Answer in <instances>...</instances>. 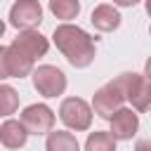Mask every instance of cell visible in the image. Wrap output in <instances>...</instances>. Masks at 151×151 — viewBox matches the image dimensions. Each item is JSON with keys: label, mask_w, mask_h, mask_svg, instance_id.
I'll list each match as a JSON object with an SVG mask.
<instances>
[{"label": "cell", "mask_w": 151, "mask_h": 151, "mask_svg": "<svg viewBox=\"0 0 151 151\" xmlns=\"http://www.w3.org/2000/svg\"><path fill=\"white\" fill-rule=\"evenodd\" d=\"M123 104H125V94H123L120 85H118L116 80H111V83L101 85V87L94 92V97H92V106H90V109H92L99 118L109 120L118 109H123Z\"/></svg>", "instance_id": "obj_5"}, {"label": "cell", "mask_w": 151, "mask_h": 151, "mask_svg": "<svg viewBox=\"0 0 151 151\" xmlns=\"http://www.w3.org/2000/svg\"><path fill=\"white\" fill-rule=\"evenodd\" d=\"M9 47L17 50L19 54L28 57L31 61H35V59H40V57L47 54L50 42H47V38H45L42 33H38V31H21V33L12 40Z\"/></svg>", "instance_id": "obj_8"}, {"label": "cell", "mask_w": 151, "mask_h": 151, "mask_svg": "<svg viewBox=\"0 0 151 151\" xmlns=\"http://www.w3.org/2000/svg\"><path fill=\"white\" fill-rule=\"evenodd\" d=\"M9 78V71H7V47L0 45V80Z\"/></svg>", "instance_id": "obj_17"}, {"label": "cell", "mask_w": 151, "mask_h": 151, "mask_svg": "<svg viewBox=\"0 0 151 151\" xmlns=\"http://www.w3.org/2000/svg\"><path fill=\"white\" fill-rule=\"evenodd\" d=\"M90 21H92V26L97 28V31H101V33H111V31H116L118 26H120V12L113 7V5H97L94 9H92V17H90Z\"/></svg>", "instance_id": "obj_10"}, {"label": "cell", "mask_w": 151, "mask_h": 151, "mask_svg": "<svg viewBox=\"0 0 151 151\" xmlns=\"http://www.w3.org/2000/svg\"><path fill=\"white\" fill-rule=\"evenodd\" d=\"M2 35H5V21L0 19V38H2Z\"/></svg>", "instance_id": "obj_20"}, {"label": "cell", "mask_w": 151, "mask_h": 151, "mask_svg": "<svg viewBox=\"0 0 151 151\" xmlns=\"http://www.w3.org/2000/svg\"><path fill=\"white\" fill-rule=\"evenodd\" d=\"M42 21V7L38 0H17L9 7V24L19 31H33Z\"/></svg>", "instance_id": "obj_7"}, {"label": "cell", "mask_w": 151, "mask_h": 151, "mask_svg": "<svg viewBox=\"0 0 151 151\" xmlns=\"http://www.w3.org/2000/svg\"><path fill=\"white\" fill-rule=\"evenodd\" d=\"M111 137L113 139H132L139 130V116L132 111V109H118L111 118Z\"/></svg>", "instance_id": "obj_9"}, {"label": "cell", "mask_w": 151, "mask_h": 151, "mask_svg": "<svg viewBox=\"0 0 151 151\" xmlns=\"http://www.w3.org/2000/svg\"><path fill=\"white\" fill-rule=\"evenodd\" d=\"M31 76H33V87L38 90V94H42V97H47V99H50V97H59V94H64V90H66V76H64V71L57 68V66L42 64V66H38V68H33Z\"/></svg>", "instance_id": "obj_4"}, {"label": "cell", "mask_w": 151, "mask_h": 151, "mask_svg": "<svg viewBox=\"0 0 151 151\" xmlns=\"http://www.w3.org/2000/svg\"><path fill=\"white\" fill-rule=\"evenodd\" d=\"M57 50L66 57V61L76 68H87L94 61V40L90 38L87 31L73 24H61L54 28L52 35Z\"/></svg>", "instance_id": "obj_1"}, {"label": "cell", "mask_w": 151, "mask_h": 151, "mask_svg": "<svg viewBox=\"0 0 151 151\" xmlns=\"http://www.w3.org/2000/svg\"><path fill=\"white\" fill-rule=\"evenodd\" d=\"M116 5H120V7H132V5H137V2H142V0H113Z\"/></svg>", "instance_id": "obj_19"}, {"label": "cell", "mask_w": 151, "mask_h": 151, "mask_svg": "<svg viewBox=\"0 0 151 151\" xmlns=\"http://www.w3.org/2000/svg\"><path fill=\"white\" fill-rule=\"evenodd\" d=\"M50 12L61 19V21H71L80 14V2L78 0H50Z\"/></svg>", "instance_id": "obj_14"}, {"label": "cell", "mask_w": 151, "mask_h": 151, "mask_svg": "<svg viewBox=\"0 0 151 151\" xmlns=\"http://www.w3.org/2000/svg\"><path fill=\"white\" fill-rule=\"evenodd\" d=\"M19 123L24 125V130L28 134H38L40 137V134L52 132V127H54V111L47 104H31V106L24 109Z\"/></svg>", "instance_id": "obj_6"}, {"label": "cell", "mask_w": 151, "mask_h": 151, "mask_svg": "<svg viewBox=\"0 0 151 151\" xmlns=\"http://www.w3.org/2000/svg\"><path fill=\"white\" fill-rule=\"evenodd\" d=\"M127 101H132L134 111H146L151 104V83L144 73H120L116 78Z\"/></svg>", "instance_id": "obj_2"}, {"label": "cell", "mask_w": 151, "mask_h": 151, "mask_svg": "<svg viewBox=\"0 0 151 151\" xmlns=\"http://www.w3.org/2000/svg\"><path fill=\"white\" fill-rule=\"evenodd\" d=\"M19 109V94L14 87L0 83V116H12Z\"/></svg>", "instance_id": "obj_16"}, {"label": "cell", "mask_w": 151, "mask_h": 151, "mask_svg": "<svg viewBox=\"0 0 151 151\" xmlns=\"http://www.w3.org/2000/svg\"><path fill=\"white\" fill-rule=\"evenodd\" d=\"M59 118L66 127L83 132V130H90V125H92V109L80 97H66L59 106Z\"/></svg>", "instance_id": "obj_3"}, {"label": "cell", "mask_w": 151, "mask_h": 151, "mask_svg": "<svg viewBox=\"0 0 151 151\" xmlns=\"http://www.w3.org/2000/svg\"><path fill=\"white\" fill-rule=\"evenodd\" d=\"M28 139V132L24 130V125L19 120H5L0 125V144L7 149H21Z\"/></svg>", "instance_id": "obj_11"}, {"label": "cell", "mask_w": 151, "mask_h": 151, "mask_svg": "<svg viewBox=\"0 0 151 151\" xmlns=\"http://www.w3.org/2000/svg\"><path fill=\"white\" fill-rule=\"evenodd\" d=\"M149 149H151V142H149V139H139L134 151H149Z\"/></svg>", "instance_id": "obj_18"}, {"label": "cell", "mask_w": 151, "mask_h": 151, "mask_svg": "<svg viewBox=\"0 0 151 151\" xmlns=\"http://www.w3.org/2000/svg\"><path fill=\"white\" fill-rule=\"evenodd\" d=\"M33 64L35 61H31L28 57H24L17 50L7 47V71H9V78H24V76H28L33 71Z\"/></svg>", "instance_id": "obj_13"}, {"label": "cell", "mask_w": 151, "mask_h": 151, "mask_svg": "<svg viewBox=\"0 0 151 151\" xmlns=\"http://www.w3.org/2000/svg\"><path fill=\"white\" fill-rule=\"evenodd\" d=\"M45 151H80V144H78V139L71 132H66V130H52V132H47Z\"/></svg>", "instance_id": "obj_12"}, {"label": "cell", "mask_w": 151, "mask_h": 151, "mask_svg": "<svg viewBox=\"0 0 151 151\" xmlns=\"http://www.w3.org/2000/svg\"><path fill=\"white\" fill-rule=\"evenodd\" d=\"M85 151H116V139L109 132H90L85 142Z\"/></svg>", "instance_id": "obj_15"}]
</instances>
